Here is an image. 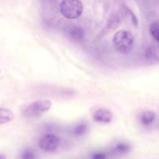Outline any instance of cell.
I'll return each instance as SVG.
<instances>
[{
	"mask_svg": "<svg viewBox=\"0 0 159 159\" xmlns=\"http://www.w3.org/2000/svg\"><path fill=\"white\" fill-rule=\"evenodd\" d=\"M113 43L116 51L120 54H128L134 46V37L127 30L117 31L113 38Z\"/></svg>",
	"mask_w": 159,
	"mask_h": 159,
	"instance_id": "1",
	"label": "cell"
},
{
	"mask_svg": "<svg viewBox=\"0 0 159 159\" xmlns=\"http://www.w3.org/2000/svg\"><path fill=\"white\" fill-rule=\"evenodd\" d=\"M60 11L65 18L74 20L81 16L83 12V5L80 0H62Z\"/></svg>",
	"mask_w": 159,
	"mask_h": 159,
	"instance_id": "2",
	"label": "cell"
},
{
	"mask_svg": "<svg viewBox=\"0 0 159 159\" xmlns=\"http://www.w3.org/2000/svg\"><path fill=\"white\" fill-rule=\"evenodd\" d=\"M51 102L50 100H38L31 103L23 110V116L31 118L40 116L42 113L48 111L51 109Z\"/></svg>",
	"mask_w": 159,
	"mask_h": 159,
	"instance_id": "3",
	"label": "cell"
},
{
	"mask_svg": "<svg viewBox=\"0 0 159 159\" xmlns=\"http://www.w3.org/2000/svg\"><path fill=\"white\" fill-rule=\"evenodd\" d=\"M61 139L58 136L53 134H48L42 137L39 141V147L47 153H53L58 148Z\"/></svg>",
	"mask_w": 159,
	"mask_h": 159,
	"instance_id": "4",
	"label": "cell"
},
{
	"mask_svg": "<svg viewBox=\"0 0 159 159\" xmlns=\"http://www.w3.org/2000/svg\"><path fill=\"white\" fill-rule=\"evenodd\" d=\"M93 120L100 124H109L113 119V113L111 111L105 108H100L93 113Z\"/></svg>",
	"mask_w": 159,
	"mask_h": 159,
	"instance_id": "5",
	"label": "cell"
},
{
	"mask_svg": "<svg viewBox=\"0 0 159 159\" xmlns=\"http://www.w3.org/2000/svg\"><path fill=\"white\" fill-rule=\"evenodd\" d=\"M131 147L128 143L117 142L112 148V154L116 156H123L130 152Z\"/></svg>",
	"mask_w": 159,
	"mask_h": 159,
	"instance_id": "6",
	"label": "cell"
},
{
	"mask_svg": "<svg viewBox=\"0 0 159 159\" xmlns=\"http://www.w3.org/2000/svg\"><path fill=\"white\" fill-rule=\"evenodd\" d=\"M68 37L75 41H81L85 36V33L82 28L79 26H71L67 30Z\"/></svg>",
	"mask_w": 159,
	"mask_h": 159,
	"instance_id": "7",
	"label": "cell"
},
{
	"mask_svg": "<svg viewBox=\"0 0 159 159\" xmlns=\"http://www.w3.org/2000/svg\"><path fill=\"white\" fill-rule=\"evenodd\" d=\"M156 119V114L153 111H146L141 113L140 116V122L144 127L152 125Z\"/></svg>",
	"mask_w": 159,
	"mask_h": 159,
	"instance_id": "8",
	"label": "cell"
},
{
	"mask_svg": "<svg viewBox=\"0 0 159 159\" xmlns=\"http://www.w3.org/2000/svg\"><path fill=\"white\" fill-rule=\"evenodd\" d=\"M14 119V115L11 110L8 109L0 108V124L10 122Z\"/></svg>",
	"mask_w": 159,
	"mask_h": 159,
	"instance_id": "9",
	"label": "cell"
},
{
	"mask_svg": "<svg viewBox=\"0 0 159 159\" xmlns=\"http://www.w3.org/2000/svg\"><path fill=\"white\" fill-rule=\"evenodd\" d=\"M87 130H88V124L86 123H80L74 127L72 133L75 136L80 137L85 134Z\"/></svg>",
	"mask_w": 159,
	"mask_h": 159,
	"instance_id": "10",
	"label": "cell"
},
{
	"mask_svg": "<svg viewBox=\"0 0 159 159\" xmlns=\"http://www.w3.org/2000/svg\"><path fill=\"white\" fill-rule=\"evenodd\" d=\"M20 159H38L37 153L32 148H26L22 152Z\"/></svg>",
	"mask_w": 159,
	"mask_h": 159,
	"instance_id": "11",
	"label": "cell"
},
{
	"mask_svg": "<svg viewBox=\"0 0 159 159\" xmlns=\"http://www.w3.org/2000/svg\"><path fill=\"white\" fill-rule=\"evenodd\" d=\"M150 33L152 37L156 40L159 41V27L158 22H154L150 26Z\"/></svg>",
	"mask_w": 159,
	"mask_h": 159,
	"instance_id": "12",
	"label": "cell"
},
{
	"mask_svg": "<svg viewBox=\"0 0 159 159\" xmlns=\"http://www.w3.org/2000/svg\"><path fill=\"white\" fill-rule=\"evenodd\" d=\"M110 155L107 152L98 151V152H93L90 156V159H109Z\"/></svg>",
	"mask_w": 159,
	"mask_h": 159,
	"instance_id": "13",
	"label": "cell"
},
{
	"mask_svg": "<svg viewBox=\"0 0 159 159\" xmlns=\"http://www.w3.org/2000/svg\"><path fill=\"white\" fill-rule=\"evenodd\" d=\"M119 23L120 19L119 17H118V16H112L111 18L110 19V20H109V23L108 24H107V28L110 30L115 29V28H116V26H118Z\"/></svg>",
	"mask_w": 159,
	"mask_h": 159,
	"instance_id": "14",
	"label": "cell"
},
{
	"mask_svg": "<svg viewBox=\"0 0 159 159\" xmlns=\"http://www.w3.org/2000/svg\"><path fill=\"white\" fill-rule=\"evenodd\" d=\"M0 159H6V158H5V157L3 156V155H0Z\"/></svg>",
	"mask_w": 159,
	"mask_h": 159,
	"instance_id": "15",
	"label": "cell"
}]
</instances>
